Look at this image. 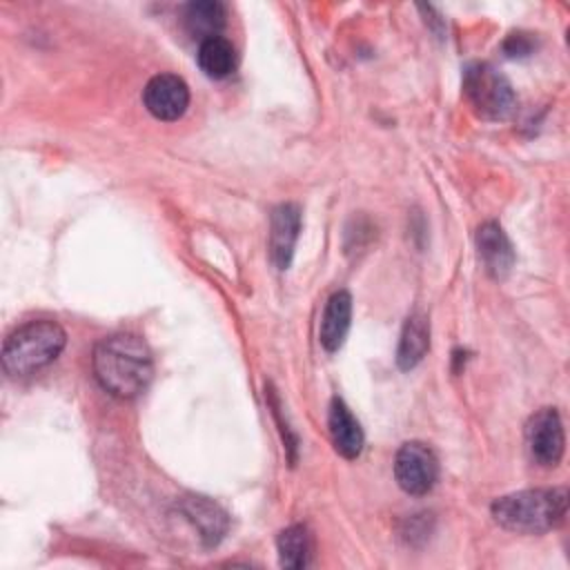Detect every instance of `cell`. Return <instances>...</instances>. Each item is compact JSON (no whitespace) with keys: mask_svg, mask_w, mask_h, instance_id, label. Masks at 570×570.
<instances>
[{"mask_svg":"<svg viewBox=\"0 0 570 570\" xmlns=\"http://www.w3.org/2000/svg\"><path fill=\"white\" fill-rule=\"evenodd\" d=\"M428 350H430V323L423 314L414 312L412 316H407L403 325L399 350H396V365L401 370H412L414 365L421 363Z\"/></svg>","mask_w":570,"mask_h":570,"instance_id":"cell-13","label":"cell"},{"mask_svg":"<svg viewBox=\"0 0 570 570\" xmlns=\"http://www.w3.org/2000/svg\"><path fill=\"white\" fill-rule=\"evenodd\" d=\"M301 232V209L294 203H283L272 212L269 256L278 269H287Z\"/></svg>","mask_w":570,"mask_h":570,"instance_id":"cell-8","label":"cell"},{"mask_svg":"<svg viewBox=\"0 0 570 570\" xmlns=\"http://www.w3.org/2000/svg\"><path fill=\"white\" fill-rule=\"evenodd\" d=\"M476 249L485 272L494 278H505L514 265V249L501 225L485 223L476 232Z\"/></svg>","mask_w":570,"mask_h":570,"instance_id":"cell-9","label":"cell"},{"mask_svg":"<svg viewBox=\"0 0 570 570\" xmlns=\"http://www.w3.org/2000/svg\"><path fill=\"white\" fill-rule=\"evenodd\" d=\"M352 321V296L345 289L334 292L323 309L321 316V330H318V341L327 352H336L350 330Z\"/></svg>","mask_w":570,"mask_h":570,"instance_id":"cell-11","label":"cell"},{"mask_svg":"<svg viewBox=\"0 0 570 570\" xmlns=\"http://www.w3.org/2000/svg\"><path fill=\"white\" fill-rule=\"evenodd\" d=\"M394 476L403 492L414 497L428 494L439 479V461L425 443L407 441L394 456Z\"/></svg>","mask_w":570,"mask_h":570,"instance_id":"cell-5","label":"cell"},{"mask_svg":"<svg viewBox=\"0 0 570 570\" xmlns=\"http://www.w3.org/2000/svg\"><path fill=\"white\" fill-rule=\"evenodd\" d=\"M187 31L198 38L200 42L214 36H220L218 31L225 27V7L216 0H198L189 2L183 13Z\"/></svg>","mask_w":570,"mask_h":570,"instance_id":"cell-14","label":"cell"},{"mask_svg":"<svg viewBox=\"0 0 570 570\" xmlns=\"http://www.w3.org/2000/svg\"><path fill=\"white\" fill-rule=\"evenodd\" d=\"M142 102L154 118L178 120L189 107L187 82L174 73H158L145 85Z\"/></svg>","mask_w":570,"mask_h":570,"instance_id":"cell-7","label":"cell"},{"mask_svg":"<svg viewBox=\"0 0 570 570\" xmlns=\"http://www.w3.org/2000/svg\"><path fill=\"white\" fill-rule=\"evenodd\" d=\"M568 510L566 488H534L505 494L492 503L494 521L517 534H543L554 530Z\"/></svg>","mask_w":570,"mask_h":570,"instance_id":"cell-2","label":"cell"},{"mask_svg":"<svg viewBox=\"0 0 570 570\" xmlns=\"http://www.w3.org/2000/svg\"><path fill=\"white\" fill-rule=\"evenodd\" d=\"M91 365L100 387L116 399L138 396L154 374L151 352L136 334L105 336L94 347Z\"/></svg>","mask_w":570,"mask_h":570,"instance_id":"cell-1","label":"cell"},{"mask_svg":"<svg viewBox=\"0 0 570 570\" xmlns=\"http://www.w3.org/2000/svg\"><path fill=\"white\" fill-rule=\"evenodd\" d=\"M525 443H528L530 456L539 465L552 468L561 461L566 436H563L561 416L554 407H543L530 416L525 425Z\"/></svg>","mask_w":570,"mask_h":570,"instance_id":"cell-6","label":"cell"},{"mask_svg":"<svg viewBox=\"0 0 570 570\" xmlns=\"http://www.w3.org/2000/svg\"><path fill=\"white\" fill-rule=\"evenodd\" d=\"M183 514L194 523V528L200 532V539L207 546H216L225 532H227V514L220 505L205 497H187L180 503Z\"/></svg>","mask_w":570,"mask_h":570,"instance_id":"cell-12","label":"cell"},{"mask_svg":"<svg viewBox=\"0 0 570 570\" xmlns=\"http://www.w3.org/2000/svg\"><path fill=\"white\" fill-rule=\"evenodd\" d=\"M503 49H505L508 56H525V53H530L532 42L528 40L525 33H512V36L505 40Z\"/></svg>","mask_w":570,"mask_h":570,"instance_id":"cell-17","label":"cell"},{"mask_svg":"<svg viewBox=\"0 0 570 570\" xmlns=\"http://www.w3.org/2000/svg\"><path fill=\"white\" fill-rule=\"evenodd\" d=\"M327 428L334 450L345 459H356L363 450V430L350 407L343 403V399L334 396L330 401L327 412Z\"/></svg>","mask_w":570,"mask_h":570,"instance_id":"cell-10","label":"cell"},{"mask_svg":"<svg viewBox=\"0 0 570 570\" xmlns=\"http://www.w3.org/2000/svg\"><path fill=\"white\" fill-rule=\"evenodd\" d=\"M463 91L474 111L485 120H503L517 105V96L508 78L485 62H476L465 69Z\"/></svg>","mask_w":570,"mask_h":570,"instance_id":"cell-4","label":"cell"},{"mask_svg":"<svg viewBox=\"0 0 570 570\" xmlns=\"http://www.w3.org/2000/svg\"><path fill=\"white\" fill-rule=\"evenodd\" d=\"M196 58H198V67L203 69V73L209 78H216V80L227 78L236 69V49L223 36L203 40L198 45Z\"/></svg>","mask_w":570,"mask_h":570,"instance_id":"cell-15","label":"cell"},{"mask_svg":"<svg viewBox=\"0 0 570 570\" xmlns=\"http://www.w3.org/2000/svg\"><path fill=\"white\" fill-rule=\"evenodd\" d=\"M276 550H278V561L283 568H292V570L305 568L309 561V550H312L307 528L301 523L285 528L276 539Z\"/></svg>","mask_w":570,"mask_h":570,"instance_id":"cell-16","label":"cell"},{"mask_svg":"<svg viewBox=\"0 0 570 570\" xmlns=\"http://www.w3.org/2000/svg\"><path fill=\"white\" fill-rule=\"evenodd\" d=\"M67 332L49 318H38L13 330L2 345V367L9 376H29L47 367L65 350Z\"/></svg>","mask_w":570,"mask_h":570,"instance_id":"cell-3","label":"cell"}]
</instances>
